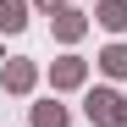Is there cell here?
<instances>
[{
	"instance_id": "6da1fadb",
	"label": "cell",
	"mask_w": 127,
	"mask_h": 127,
	"mask_svg": "<svg viewBox=\"0 0 127 127\" xmlns=\"http://www.w3.org/2000/svg\"><path fill=\"white\" fill-rule=\"evenodd\" d=\"M83 83H89V61H83V55H55L50 61V89L55 94H72V89H83Z\"/></svg>"
},
{
	"instance_id": "7a4b0ae2",
	"label": "cell",
	"mask_w": 127,
	"mask_h": 127,
	"mask_svg": "<svg viewBox=\"0 0 127 127\" xmlns=\"http://www.w3.org/2000/svg\"><path fill=\"white\" fill-rule=\"evenodd\" d=\"M0 89H6V94H33V89H39V61L11 55L6 66H0Z\"/></svg>"
},
{
	"instance_id": "3957f363",
	"label": "cell",
	"mask_w": 127,
	"mask_h": 127,
	"mask_svg": "<svg viewBox=\"0 0 127 127\" xmlns=\"http://www.w3.org/2000/svg\"><path fill=\"white\" fill-rule=\"evenodd\" d=\"M116 111H122V94L111 89V83H99V89L83 94V116H89L94 127H111V122H116Z\"/></svg>"
},
{
	"instance_id": "277c9868",
	"label": "cell",
	"mask_w": 127,
	"mask_h": 127,
	"mask_svg": "<svg viewBox=\"0 0 127 127\" xmlns=\"http://www.w3.org/2000/svg\"><path fill=\"white\" fill-rule=\"evenodd\" d=\"M50 33L61 39V44H77V39H83V33H89V17H83L77 6H61V11L50 17Z\"/></svg>"
},
{
	"instance_id": "5b68a950",
	"label": "cell",
	"mask_w": 127,
	"mask_h": 127,
	"mask_svg": "<svg viewBox=\"0 0 127 127\" xmlns=\"http://www.w3.org/2000/svg\"><path fill=\"white\" fill-rule=\"evenodd\" d=\"M94 66L111 77V83H122V77H127V39H111V44L94 55Z\"/></svg>"
},
{
	"instance_id": "8992f818",
	"label": "cell",
	"mask_w": 127,
	"mask_h": 127,
	"mask_svg": "<svg viewBox=\"0 0 127 127\" xmlns=\"http://www.w3.org/2000/svg\"><path fill=\"white\" fill-rule=\"evenodd\" d=\"M94 22L122 39V33H127V0H94Z\"/></svg>"
},
{
	"instance_id": "52a82bcc",
	"label": "cell",
	"mask_w": 127,
	"mask_h": 127,
	"mask_svg": "<svg viewBox=\"0 0 127 127\" xmlns=\"http://www.w3.org/2000/svg\"><path fill=\"white\" fill-rule=\"evenodd\" d=\"M28 6L33 0H0V33H22L28 28Z\"/></svg>"
},
{
	"instance_id": "ba28073f",
	"label": "cell",
	"mask_w": 127,
	"mask_h": 127,
	"mask_svg": "<svg viewBox=\"0 0 127 127\" xmlns=\"http://www.w3.org/2000/svg\"><path fill=\"white\" fill-rule=\"evenodd\" d=\"M28 116H33V127H66V122H72L61 99H39V105H33Z\"/></svg>"
},
{
	"instance_id": "9c48e42d",
	"label": "cell",
	"mask_w": 127,
	"mask_h": 127,
	"mask_svg": "<svg viewBox=\"0 0 127 127\" xmlns=\"http://www.w3.org/2000/svg\"><path fill=\"white\" fill-rule=\"evenodd\" d=\"M33 6H44V11H50V17H55V11H61V6H66V0H33Z\"/></svg>"
},
{
	"instance_id": "30bf717a",
	"label": "cell",
	"mask_w": 127,
	"mask_h": 127,
	"mask_svg": "<svg viewBox=\"0 0 127 127\" xmlns=\"http://www.w3.org/2000/svg\"><path fill=\"white\" fill-rule=\"evenodd\" d=\"M111 127H127V99H122V111H116V122H111Z\"/></svg>"
}]
</instances>
